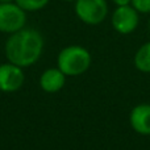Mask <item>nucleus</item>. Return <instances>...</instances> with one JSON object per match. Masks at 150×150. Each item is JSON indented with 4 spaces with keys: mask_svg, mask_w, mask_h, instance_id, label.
I'll return each mask as SVG.
<instances>
[{
    "mask_svg": "<svg viewBox=\"0 0 150 150\" xmlns=\"http://www.w3.org/2000/svg\"><path fill=\"white\" fill-rule=\"evenodd\" d=\"M44 49L42 36L34 29H20L5 42V55L11 63L28 67L38 61Z\"/></svg>",
    "mask_w": 150,
    "mask_h": 150,
    "instance_id": "nucleus-1",
    "label": "nucleus"
},
{
    "mask_svg": "<svg viewBox=\"0 0 150 150\" xmlns=\"http://www.w3.org/2000/svg\"><path fill=\"white\" fill-rule=\"evenodd\" d=\"M58 69L65 75L76 76L90 69L91 66V54L83 46H67L59 53L57 59Z\"/></svg>",
    "mask_w": 150,
    "mask_h": 150,
    "instance_id": "nucleus-2",
    "label": "nucleus"
},
{
    "mask_svg": "<svg viewBox=\"0 0 150 150\" xmlns=\"http://www.w3.org/2000/svg\"><path fill=\"white\" fill-rule=\"evenodd\" d=\"M75 13L84 24L98 25L108 15L107 0H75Z\"/></svg>",
    "mask_w": 150,
    "mask_h": 150,
    "instance_id": "nucleus-3",
    "label": "nucleus"
},
{
    "mask_svg": "<svg viewBox=\"0 0 150 150\" xmlns=\"http://www.w3.org/2000/svg\"><path fill=\"white\" fill-rule=\"evenodd\" d=\"M26 23L25 11L16 3H0V32L15 33Z\"/></svg>",
    "mask_w": 150,
    "mask_h": 150,
    "instance_id": "nucleus-4",
    "label": "nucleus"
},
{
    "mask_svg": "<svg viewBox=\"0 0 150 150\" xmlns=\"http://www.w3.org/2000/svg\"><path fill=\"white\" fill-rule=\"evenodd\" d=\"M138 11L132 4L117 7L112 13V26L120 34H129L138 26Z\"/></svg>",
    "mask_w": 150,
    "mask_h": 150,
    "instance_id": "nucleus-5",
    "label": "nucleus"
},
{
    "mask_svg": "<svg viewBox=\"0 0 150 150\" xmlns=\"http://www.w3.org/2000/svg\"><path fill=\"white\" fill-rule=\"evenodd\" d=\"M24 83V73L20 66L15 63L0 65V91L15 92L20 90Z\"/></svg>",
    "mask_w": 150,
    "mask_h": 150,
    "instance_id": "nucleus-6",
    "label": "nucleus"
},
{
    "mask_svg": "<svg viewBox=\"0 0 150 150\" xmlns=\"http://www.w3.org/2000/svg\"><path fill=\"white\" fill-rule=\"evenodd\" d=\"M130 125L138 134L150 136V104H138L130 112Z\"/></svg>",
    "mask_w": 150,
    "mask_h": 150,
    "instance_id": "nucleus-7",
    "label": "nucleus"
},
{
    "mask_svg": "<svg viewBox=\"0 0 150 150\" xmlns=\"http://www.w3.org/2000/svg\"><path fill=\"white\" fill-rule=\"evenodd\" d=\"M65 80H66V75L58 67L47 69L41 75L40 86H41V88L45 92L54 93V92H58L59 90H62V87L65 86Z\"/></svg>",
    "mask_w": 150,
    "mask_h": 150,
    "instance_id": "nucleus-8",
    "label": "nucleus"
},
{
    "mask_svg": "<svg viewBox=\"0 0 150 150\" xmlns=\"http://www.w3.org/2000/svg\"><path fill=\"white\" fill-rule=\"evenodd\" d=\"M134 66L141 73H150V41L137 50L134 55Z\"/></svg>",
    "mask_w": 150,
    "mask_h": 150,
    "instance_id": "nucleus-9",
    "label": "nucleus"
},
{
    "mask_svg": "<svg viewBox=\"0 0 150 150\" xmlns=\"http://www.w3.org/2000/svg\"><path fill=\"white\" fill-rule=\"evenodd\" d=\"M17 5H20L24 11H29V12H34V11H40L44 7H46L49 0H15Z\"/></svg>",
    "mask_w": 150,
    "mask_h": 150,
    "instance_id": "nucleus-10",
    "label": "nucleus"
},
{
    "mask_svg": "<svg viewBox=\"0 0 150 150\" xmlns=\"http://www.w3.org/2000/svg\"><path fill=\"white\" fill-rule=\"evenodd\" d=\"M130 4L138 11V13H150V0H132Z\"/></svg>",
    "mask_w": 150,
    "mask_h": 150,
    "instance_id": "nucleus-11",
    "label": "nucleus"
},
{
    "mask_svg": "<svg viewBox=\"0 0 150 150\" xmlns=\"http://www.w3.org/2000/svg\"><path fill=\"white\" fill-rule=\"evenodd\" d=\"M117 7H122V5H129L132 3V0H112Z\"/></svg>",
    "mask_w": 150,
    "mask_h": 150,
    "instance_id": "nucleus-12",
    "label": "nucleus"
},
{
    "mask_svg": "<svg viewBox=\"0 0 150 150\" xmlns=\"http://www.w3.org/2000/svg\"><path fill=\"white\" fill-rule=\"evenodd\" d=\"M11 1H15V0H0V3H11Z\"/></svg>",
    "mask_w": 150,
    "mask_h": 150,
    "instance_id": "nucleus-13",
    "label": "nucleus"
},
{
    "mask_svg": "<svg viewBox=\"0 0 150 150\" xmlns=\"http://www.w3.org/2000/svg\"><path fill=\"white\" fill-rule=\"evenodd\" d=\"M65 1H74V0H65Z\"/></svg>",
    "mask_w": 150,
    "mask_h": 150,
    "instance_id": "nucleus-14",
    "label": "nucleus"
},
{
    "mask_svg": "<svg viewBox=\"0 0 150 150\" xmlns=\"http://www.w3.org/2000/svg\"><path fill=\"white\" fill-rule=\"evenodd\" d=\"M149 30H150V21H149Z\"/></svg>",
    "mask_w": 150,
    "mask_h": 150,
    "instance_id": "nucleus-15",
    "label": "nucleus"
}]
</instances>
